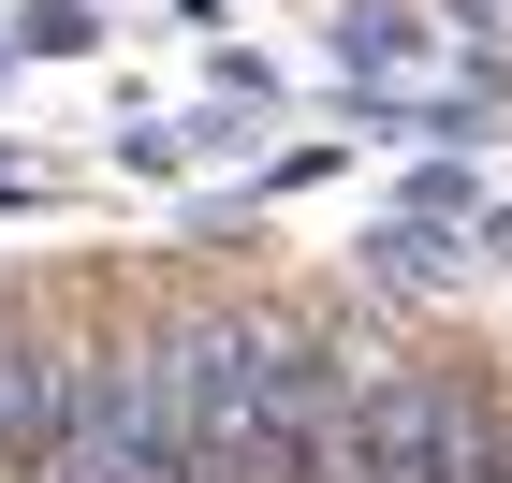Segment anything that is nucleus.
Returning a JSON list of instances; mask_svg holds the SVG:
<instances>
[{"instance_id":"1","label":"nucleus","mask_w":512,"mask_h":483,"mask_svg":"<svg viewBox=\"0 0 512 483\" xmlns=\"http://www.w3.org/2000/svg\"><path fill=\"white\" fill-rule=\"evenodd\" d=\"M512 396L483 366H425L381 322H322V483H498Z\"/></svg>"},{"instance_id":"2","label":"nucleus","mask_w":512,"mask_h":483,"mask_svg":"<svg viewBox=\"0 0 512 483\" xmlns=\"http://www.w3.org/2000/svg\"><path fill=\"white\" fill-rule=\"evenodd\" d=\"M191 483H322V308L191 293Z\"/></svg>"},{"instance_id":"3","label":"nucleus","mask_w":512,"mask_h":483,"mask_svg":"<svg viewBox=\"0 0 512 483\" xmlns=\"http://www.w3.org/2000/svg\"><path fill=\"white\" fill-rule=\"evenodd\" d=\"M88 396H103V322L44 308V293H0V469L59 483V454L88 440Z\"/></svg>"},{"instance_id":"4","label":"nucleus","mask_w":512,"mask_h":483,"mask_svg":"<svg viewBox=\"0 0 512 483\" xmlns=\"http://www.w3.org/2000/svg\"><path fill=\"white\" fill-rule=\"evenodd\" d=\"M322 44H337V74H352V88H410V74L439 59V15H410V0H352Z\"/></svg>"},{"instance_id":"5","label":"nucleus","mask_w":512,"mask_h":483,"mask_svg":"<svg viewBox=\"0 0 512 483\" xmlns=\"http://www.w3.org/2000/svg\"><path fill=\"white\" fill-rule=\"evenodd\" d=\"M454 264H469V220H439V205H381L366 220V279L381 293H439Z\"/></svg>"},{"instance_id":"6","label":"nucleus","mask_w":512,"mask_h":483,"mask_svg":"<svg viewBox=\"0 0 512 483\" xmlns=\"http://www.w3.org/2000/svg\"><path fill=\"white\" fill-rule=\"evenodd\" d=\"M103 30H118L103 0H15L0 15V59H103Z\"/></svg>"},{"instance_id":"7","label":"nucleus","mask_w":512,"mask_h":483,"mask_svg":"<svg viewBox=\"0 0 512 483\" xmlns=\"http://www.w3.org/2000/svg\"><path fill=\"white\" fill-rule=\"evenodd\" d=\"M498 483H512V454H498Z\"/></svg>"},{"instance_id":"8","label":"nucleus","mask_w":512,"mask_h":483,"mask_svg":"<svg viewBox=\"0 0 512 483\" xmlns=\"http://www.w3.org/2000/svg\"><path fill=\"white\" fill-rule=\"evenodd\" d=\"M0 483H15V469H0Z\"/></svg>"}]
</instances>
